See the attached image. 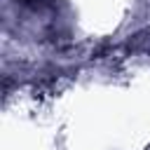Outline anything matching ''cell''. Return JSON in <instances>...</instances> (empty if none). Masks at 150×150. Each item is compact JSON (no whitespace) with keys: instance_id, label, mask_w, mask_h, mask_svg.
Returning a JSON list of instances; mask_svg holds the SVG:
<instances>
[{"instance_id":"6da1fadb","label":"cell","mask_w":150,"mask_h":150,"mask_svg":"<svg viewBox=\"0 0 150 150\" xmlns=\"http://www.w3.org/2000/svg\"><path fill=\"white\" fill-rule=\"evenodd\" d=\"M23 2H40V0H23Z\"/></svg>"}]
</instances>
